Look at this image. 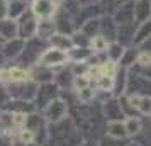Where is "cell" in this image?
<instances>
[{"instance_id": "1", "label": "cell", "mask_w": 151, "mask_h": 146, "mask_svg": "<svg viewBox=\"0 0 151 146\" xmlns=\"http://www.w3.org/2000/svg\"><path fill=\"white\" fill-rule=\"evenodd\" d=\"M49 129H51L48 132L49 146H80L85 141L80 127H76L75 122L68 117L61 122L51 124Z\"/></svg>"}, {"instance_id": "2", "label": "cell", "mask_w": 151, "mask_h": 146, "mask_svg": "<svg viewBox=\"0 0 151 146\" xmlns=\"http://www.w3.org/2000/svg\"><path fill=\"white\" fill-rule=\"evenodd\" d=\"M126 95H144V97H151V80L129 70Z\"/></svg>"}, {"instance_id": "3", "label": "cell", "mask_w": 151, "mask_h": 146, "mask_svg": "<svg viewBox=\"0 0 151 146\" xmlns=\"http://www.w3.org/2000/svg\"><path fill=\"white\" fill-rule=\"evenodd\" d=\"M42 116L46 117L48 122L56 124V122H61L68 117V104L63 100L61 97H56L55 100H51L44 109H42Z\"/></svg>"}, {"instance_id": "4", "label": "cell", "mask_w": 151, "mask_h": 146, "mask_svg": "<svg viewBox=\"0 0 151 146\" xmlns=\"http://www.w3.org/2000/svg\"><path fill=\"white\" fill-rule=\"evenodd\" d=\"M68 53L58 48H46L42 51V55L39 56V65L48 66V68H56V66H63L68 61Z\"/></svg>"}, {"instance_id": "5", "label": "cell", "mask_w": 151, "mask_h": 146, "mask_svg": "<svg viewBox=\"0 0 151 146\" xmlns=\"http://www.w3.org/2000/svg\"><path fill=\"white\" fill-rule=\"evenodd\" d=\"M102 114L105 121H124L126 119L121 102H119V97H114V95L107 97L102 102Z\"/></svg>"}, {"instance_id": "6", "label": "cell", "mask_w": 151, "mask_h": 146, "mask_svg": "<svg viewBox=\"0 0 151 146\" xmlns=\"http://www.w3.org/2000/svg\"><path fill=\"white\" fill-rule=\"evenodd\" d=\"M58 85H53L51 82L49 83H42L41 87H37V93H36V102H37V107L39 109H44L46 105L55 100L58 97Z\"/></svg>"}, {"instance_id": "7", "label": "cell", "mask_w": 151, "mask_h": 146, "mask_svg": "<svg viewBox=\"0 0 151 146\" xmlns=\"http://www.w3.org/2000/svg\"><path fill=\"white\" fill-rule=\"evenodd\" d=\"M10 95H14L15 99L19 100H31L32 97H36L37 93V87L36 83H31V82H19V83H14V90L10 88L9 92Z\"/></svg>"}, {"instance_id": "8", "label": "cell", "mask_w": 151, "mask_h": 146, "mask_svg": "<svg viewBox=\"0 0 151 146\" xmlns=\"http://www.w3.org/2000/svg\"><path fill=\"white\" fill-rule=\"evenodd\" d=\"M114 22L117 26H124V24H132L134 21V2H126L121 7L117 9V12L114 14ZM137 24V22H136Z\"/></svg>"}, {"instance_id": "9", "label": "cell", "mask_w": 151, "mask_h": 146, "mask_svg": "<svg viewBox=\"0 0 151 146\" xmlns=\"http://www.w3.org/2000/svg\"><path fill=\"white\" fill-rule=\"evenodd\" d=\"M127 73L129 70L119 66L114 75V88H112V95L114 97H121L126 95V87H127Z\"/></svg>"}, {"instance_id": "10", "label": "cell", "mask_w": 151, "mask_h": 146, "mask_svg": "<svg viewBox=\"0 0 151 146\" xmlns=\"http://www.w3.org/2000/svg\"><path fill=\"white\" fill-rule=\"evenodd\" d=\"M151 19V0H134V21L141 24Z\"/></svg>"}, {"instance_id": "11", "label": "cell", "mask_w": 151, "mask_h": 146, "mask_svg": "<svg viewBox=\"0 0 151 146\" xmlns=\"http://www.w3.org/2000/svg\"><path fill=\"white\" fill-rule=\"evenodd\" d=\"M32 14L42 19H49L55 14V4L53 0H34L32 4Z\"/></svg>"}, {"instance_id": "12", "label": "cell", "mask_w": 151, "mask_h": 146, "mask_svg": "<svg viewBox=\"0 0 151 146\" xmlns=\"http://www.w3.org/2000/svg\"><path fill=\"white\" fill-rule=\"evenodd\" d=\"M105 134L117 139H129L124 121H107L105 122Z\"/></svg>"}, {"instance_id": "13", "label": "cell", "mask_w": 151, "mask_h": 146, "mask_svg": "<svg viewBox=\"0 0 151 146\" xmlns=\"http://www.w3.org/2000/svg\"><path fill=\"white\" fill-rule=\"evenodd\" d=\"M126 122V131H127V138L134 139L139 134L141 127H143V116H131V117L124 119Z\"/></svg>"}, {"instance_id": "14", "label": "cell", "mask_w": 151, "mask_h": 146, "mask_svg": "<svg viewBox=\"0 0 151 146\" xmlns=\"http://www.w3.org/2000/svg\"><path fill=\"white\" fill-rule=\"evenodd\" d=\"M19 32H21V37H24V39H27L31 36H34V32H37V22L34 21L32 15L22 17V22L19 26Z\"/></svg>"}, {"instance_id": "15", "label": "cell", "mask_w": 151, "mask_h": 146, "mask_svg": "<svg viewBox=\"0 0 151 146\" xmlns=\"http://www.w3.org/2000/svg\"><path fill=\"white\" fill-rule=\"evenodd\" d=\"M148 37H151V19L150 21H144L141 24H137L136 32H134V46H141Z\"/></svg>"}, {"instance_id": "16", "label": "cell", "mask_w": 151, "mask_h": 146, "mask_svg": "<svg viewBox=\"0 0 151 146\" xmlns=\"http://www.w3.org/2000/svg\"><path fill=\"white\" fill-rule=\"evenodd\" d=\"M134 141H137L141 146H151V117H143V127Z\"/></svg>"}, {"instance_id": "17", "label": "cell", "mask_w": 151, "mask_h": 146, "mask_svg": "<svg viewBox=\"0 0 151 146\" xmlns=\"http://www.w3.org/2000/svg\"><path fill=\"white\" fill-rule=\"evenodd\" d=\"M51 44L58 49H63V51H66L68 53L70 49L75 48V41L66 34H55L51 37Z\"/></svg>"}, {"instance_id": "18", "label": "cell", "mask_w": 151, "mask_h": 146, "mask_svg": "<svg viewBox=\"0 0 151 146\" xmlns=\"http://www.w3.org/2000/svg\"><path fill=\"white\" fill-rule=\"evenodd\" d=\"M124 51H126V46H122L121 42L117 41H112L109 44V48H107V51H105V55H107V60H110V61H114L119 65V61H121V58H122Z\"/></svg>"}, {"instance_id": "19", "label": "cell", "mask_w": 151, "mask_h": 146, "mask_svg": "<svg viewBox=\"0 0 151 146\" xmlns=\"http://www.w3.org/2000/svg\"><path fill=\"white\" fill-rule=\"evenodd\" d=\"M100 27H102V21L100 19H90L82 26V34L87 37V39H92L93 36H97L100 32Z\"/></svg>"}, {"instance_id": "20", "label": "cell", "mask_w": 151, "mask_h": 146, "mask_svg": "<svg viewBox=\"0 0 151 146\" xmlns=\"http://www.w3.org/2000/svg\"><path fill=\"white\" fill-rule=\"evenodd\" d=\"M137 53H139V48L137 46H127L126 51H124L122 58H121V61H119V66H122V68H127L129 70L134 63H136V58H137Z\"/></svg>"}, {"instance_id": "21", "label": "cell", "mask_w": 151, "mask_h": 146, "mask_svg": "<svg viewBox=\"0 0 151 146\" xmlns=\"http://www.w3.org/2000/svg\"><path fill=\"white\" fill-rule=\"evenodd\" d=\"M109 44H110V41L105 37V36L97 34L88 41V48L92 49L93 53H105L107 48H109Z\"/></svg>"}, {"instance_id": "22", "label": "cell", "mask_w": 151, "mask_h": 146, "mask_svg": "<svg viewBox=\"0 0 151 146\" xmlns=\"http://www.w3.org/2000/svg\"><path fill=\"white\" fill-rule=\"evenodd\" d=\"M31 75H32V78L36 82H41V83H49L53 80V77H55L53 70L48 68V66H42V65H39V68L36 70L34 73H31Z\"/></svg>"}, {"instance_id": "23", "label": "cell", "mask_w": 151, "mask_h": 146, "mask_svg": "<svg viewBox=\"0 0 151 146\" xmlns=\"http://www.w3.org/2000/svg\"><path fill=\"white\" fill-rule=\"evenodd\" d=\"M37 34L41 36V39H48V37H53L55 36V26L53 22L44 21L37 24Z\"/></svg>"}, {"instance_id": "24", "label": "cell", "mask_w": 151, "mask_h": 146, "mask_svg": "<svg viewBox=\"0 0 151 146\" xmlns=\"http://www.w3.org/2000/svg\"><path fill=\"white\" fill-rule=\"evenodd\" d=\"M15 24L12 21H0V36H4L5 39H12L15 36Z\"/></svg>"}, {"instance_id": "25", "label": "cell", "mask_w": 151, "mask_h": 146, "mask_svg": "<svg viewBox=\"0 0 151 146\" xmlns=\"http://www.w3.org/2000/svg\"><path fill=\"white\" fill-rule=\"evenodd\" d=\"M76 97H78V102H82V104H90V102L95 99V90L88 85V87H85V88L76 90Z\"/></svg>"}, {"instance_id": "26", "label": "cell", "mask_w": 151, "mask_h": 146, "mask_svg": "<svg viewBox=\"0 0 151 146\" xmlns=\"http://www.w3.org/2000/svg\"><path fill=\"white\" fill-rule=\"evenodd\" d=\"M127 141H129V139H117V138H112V136L104 134V136L99 138L97 145L99 146H126L127 145Z\"/></svg>"}, {"instance_id": "27", "label": "cell", "mask_w": 151, "mask_h": 146, "mask_svg": "<svg viewBox=\"0 0 151 146\" xmlns=\"http://www.w3.org/2000/svg\"><path fill=\"white\" fill-rule=\"evenodd\" d=\"M22 48H24L22 41H17V39H15V41L9 42L7 46H5V55L15 58L17 55H21V53H22Z\"/></svg>"}, {"instance_id": "28", "label": "cell", "mask_w": 151, "mask_h": 146, "mask_svg": "<svg viewBox=\"0 0 151 146\" xmlns=\"http://www.w3.org/2000/svg\"><path fill=\"white\" fill-rule=\"evenodd\" d=\"M24 2H12L10 4V10H9V15L10 17H17L19 14H22L24 12Z\"/></svg>"}, {"instance_id": "29", "label": "cell", "mask_w": 151, "mask_h": 146, "mask_svg": "<svg viewBox=\"0 0 151 146\" xmlns=\"http://www.w3.org/2000/svg\"><path fill=\"white\" fill-rule=\"evenodd\" d=\"M0 146H15V145H14V139L10 138L9 134L0 132Z\"/></svg>"}, {"instance_id": "30", "label": "cell", "mask_w": 151, "mask_h": 146, "mask_svg": "<svg viewBox=\"0 0 151 146\" xmlns=\"http://www.w3.org/2000/svg\"><path fill=\"white\" fill-rule=\"evenodd\" d=\"M139 48V51H143V53H148V55H151V37H148L146 41L141 44V46H137Z\"/></svg>"}, {"instance_id": "31", "label": "cell", "mask_w": 151, "mask_h": 146, "mask_svg": "<svg viewBox=\"0 0 151 146\" xmlns=\"http://www.w3.org/2000/svg\"><path fill=\"white\" fill-rule=\"evenodd\" d=\"M7 100H9V92L5 88H0V105L7 104Z\"/></svg>"}, {"instance_id": "32", "label": "cell", "mask_w": 151, "mask_h": 146, "mask_svg": "<svg viewBox=\"0 0 151 146\" xmlns=\"http://www.w3.org/2000/svg\"><path fill=\"white\" fill-rule=\"evenodd\" d=\"M97 141H99V139H85L80 146H99L97 145Z\"/></svg>"}, {"instance_id": "33", "label": "cell", "mask_w": 151, "mask_h": 146, "mask_svg": "<svg viewBox=\"0 0 151 146\" xmlns=\"http://www.w3.org/2000/svg\"><path fill=\"white\" fill-rule=\"evenodd\" d=\"M126 146H141V145H139L137 141H134V139H129V141H127V145H126Z\"/></svg>"}, {"instance_id": "34", "label": "cell", "mask_w": 151, "mask_h": 146, "mask_svg": "<svg viewBox=\"0 0 151 146\" xmlns=\"http://www.w3.org/2000/svg\"><path fill=\"white\" fill-rule=\"evenodd\" d=\"M53 4H55V5H58V4H63V0H53Z\"/></svg>"}]
</instances>
